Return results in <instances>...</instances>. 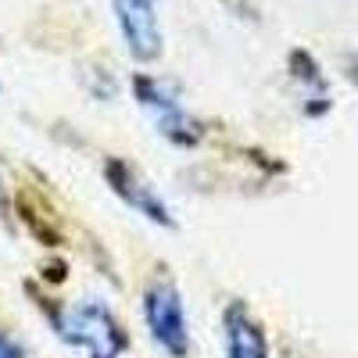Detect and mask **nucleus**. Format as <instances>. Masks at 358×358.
I'll list each match as a JSON object with an SVG mask.
<instances>
[{
	"label": "nucleus",
	"instance_id": "1",
	"mask_svg": "<svg viewBox=\"0 0 358 358\" xmlns=\"http://www.w3.org/2000/svg\"><path fill=\"white\" fill-rule=\"evenodd\" d=\"M143 322L151 330L155 344L172 355V358H187L190 351V322L183 308V294L169 276H158L147 283L143 290Z\"/></svg>",
	"mask_w": 358,
	"mask_h": 358
},
{
	"label": "nucleus",
	"instance_id": "2",
	"mask_svg": "<svg viewBox=\"0 0 358 358\" xmlns=\"http://www.w3.org/2000/svg\"><path fill=\"white\" fill-rule=\"evenodd\" d=\"M57 334L69 344L83 348L90 358H118L126 351V334L118 319L111 315L108 305L101 301H79L65 312V319L57 322Z\"/></svg>",
	"mask_w": 358,
	"mask_h": 358
},
{
	"label": "nucleus",
	"instance_id": "3",
	"mask_svg": "<svg viewBox=\"0 0 358 358\" xmlns=\"http://www.w3.org/2000/svg\"><path fill=\"white\" fill-rule=\"evenodd\" d=\"M118 33L136 62H155L162 54V15L158 0H111Z\"/></svg>",
	"mask_w": 358,
	"mask_h": 358
},
{
	"label": "nucleus",
	"instance_id": "4",
	"mask_svg": "<svg viewBox=\"0 0 358 358\" xmlns=\"http://www.w3.org/2000/svg\"><path fill=\"white\" fill-rule=\"evenodd\" d=\"M136 97H140L143 111L151 115V122L158 126L162 136H169L172 143H194L197 140V126H194L190 111L179 104V97H172L162 83L140 76L136 79Z\"/></svg>",
	"mask_w": 358,
	"mask_h": 358
},
{
	"label": "nucleus",
	"instance_id": "5",
	"mask_svg": "<svg viewBox=\"0 0 358 358\" xmlns=\"http://www.w3.org/2000/svg\"><path fill=\"white\" fill-rule=\"evenodd\" d=\"M222 330H226V358H273L262 322L251 315L244 301H233L226 308Z\"/></svg>",
	"mask_w": 358,
	"mask_h": 358
},
{
	"label": "nucleus",
	"instance_id": "6",
	"mask_svg": "<svg viewBox=\"0 0 358 358\" xmlns=\"http://www.w3.org/2000/svg\"><path fill=\"white\" fill-rule=\"evenodd\" d=\"M108 183L115 187V194L122 197L129 208H136V212L143 215V219H151V222H172L169 219V208H165V201L155 194V187L147 183V179L133 169V165H122V162H111L108 165Z\"/></svg>",
	"mask_w": 358,
	"mask_h": 358
},
{
	"label": "nucleus",
	"instance_id": "7",
	"mask_svg": "<svg viewBox=\"0 0 358 358\" xmlns=\"http://www.w3.org/2000/svg\"><path fill=\"white\" fill-rule=\"evenodd\" d=\"M0 358H25V355H22V348H18L8 334H0Z\"/></svg>",
	"mask_w": 358,
	"mask_h": 358
},
{
	"label": "nucleus",
	"instance_id": "8",
	"mask_svg": "<svg viewBox=\"0 0 358 358\" xmlns=\"http://www.w3.org/2000/svg\"><path fill=\"white\" fill-rule=\"evenodd\" d=\"M8 204H11V197H8V183H4V176H0V215L8 212Z\"/></svg>",
	"mask_w": 358,
	"mask_h": 358
}]
</instances>
